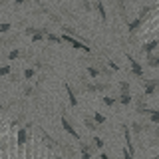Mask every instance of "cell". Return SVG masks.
I'll return each instance as SVG.
<instances>
[{
	"label": "cell",
	"instance_id": "obj_2",
	"mask_svg": "<svg viewBox=\"0 0 159 159\" xmlns=\"http://www.w3.org/2000/svg\"><path fill=\"white\" fill-rule=\"evenodd\" d=\"M143 20L145 18H141V16H137L135 20H133V22H127V32L131 34V36H135V32L139 28H141V24H143Z\"/></svg>",
	"mask_w": 159,
	"mask_h": 159
},
{
	"label": "cell",
	"instance_id": "obj_6",
	"mask_svg": "<svg viewBox=\"0 0 159 159\" xmlns=\"http://www.w3.org/2000/svg\"><path fill=\"white\" fill-rule=\"evenodd\" d=\"M127 60H129V64H131L133 72H135L137 76H143V70H141V66H139V64H137V62H135V60H133L131 56H129V54H127Z\"/></svg>",
	"mask_w": 159,
	"mask_h": 159
},
{
	"label": "cell",
	"instance_id": "obj_12",
	"mask_svg": "<svg viewBox=\"0 0 159 159\" xmlns=\"http://www.w3.org/2000/svg\"><path fill=\"white\" fill-rule=\"evenodd\" d=\"M10 72V66H2L0 68V76H4V74H8Z\"/></svg>",
	"mask_w": 159,
	"mask_h": 159
},
{
	"label": "cell",
	"instance_id": "obj_14",
	"mask_svg": "<svg viewBox=\"0 0 159 159\" xmlns=\"http://www.w3.org/2000/svg\"><path fill=\"white\" fill-rule=\"evenodd\" d=\"M14 2H16V4H24V2H26V0H14Z\"/></svg>",
	"mask_w": 159,
	"mask_h": 159
},
{
	"label": "cell",
	"instance_id": "obj_10",
	"mask_svg": "<svg viewBox=\"0 0 159 159\" xmlns=\"http://www.w3.org/2000/svg\"><path fill=\"white\" fill-rule=\"evenodd\" d=\"M82 6L86 12H92V4H89V0H82Z\"/></svg>",
	"mask_w": 159,
	"mask_h": 159
},
{
	"label": "cell",
	"instance_id": "obj_11",
	"mask_svg": "<svg viewBox=\"0 0 159 159\" xmlns=\"http://www.w3.org/2000/svg\"><path fill=\"white\" fill-rule=\"evenodd\" d=\"M149 62H151V66H159V58H153V56H149Z\"/></svg>",
	"mask_w": 159,
	"mask_h": 159
},
{
	"label": "cell",
	"instance_id": "obj_8",
	"mask_svg": "<svg viewBox=\"0 0 159 159\" xmlns=\"http://www.w3.org/2000/svg\"><path fill=\"white\" fill-rule=\"evenodd\" d=\"M117 8H119V14H121V18L127 22V16H125V4H123V0H117Z\"/></svg>",
	"mask_w": 159,
	"mask_h": 159
},
{
	"label": "cell",
	"instance_id": "obj_4",
	"mask_svg": "<svg viewBox=\"0 0 159 159\" xmlns=\"http://www.w3.org/2000/svg\"><path fill=\"white\" fill-rule=\"evenodd\" d=\"M157 46H159V40L147 42V44H143V46H141V52H145V54H149V56H151V52H153V50H155Z\"/></svg>",
	"mask_w": 159,
	"mask_h": 159
},
{
	"label": "cell",
	"instance_id": "obj_5",
	"mask_svg": "<svg viewBox=\"0 0 159 159\" xmlns=\"http://www.w3.org/2000/svg\"><path fill=\"white\" fill-rule=\"evenodd\" d=\"M20 34H12V36H4V38H0V46H8V44H12V42H16Z\"/></svg>",
	"mask_w": 159,
	"mask_h": 159
},
{
	"label": "cell",
	"instance_id": "obj_15",
	"mask_svg": "<svg viewBox=\"0 0 159 159\" xmlns=\"http://www.w3.org/2000/svg\"><path fill=\"white\" fill-rule=\"evenodd\" d=\"M0 4H8V0H0Z\"/></svg>",
	"mask_w": 159,
	"mask_h": 159
},
{
	"label": "cell",
	"instance_id": "obj_13",
	"mask_svg": "<svg viewBox=\"0 0 159 159\" xmlns=\"http://www.w3.org/2000/svg\"><path fill=\"white\" fill-rule=\"evenodd\" d=\"M24 76H26V78H32V76H34V70H32V68H28L26 72H24Z\"/></svg>",
	"mask_w": 159,
	"mask_h": 159
},
{
	"label": "cell",
	"instance_id": "obj_3",
	"mask_svg": "<svg viewBox=\"0 0 159 159\" xmlns=\"http://www.w3.org/2000/svg\"><path fill=\"white\" fill-rule=\"evenodd\" d=\"M93 8L98 10L102 22H107V14H106V8H103V2H102V0H93Z\"/></svg>",
	"mask_w": 159,
	"mask_h": 159
},
{
	"label": "cell",
	"instance_id": "obj_1",
	"mask_svg": "<svg viewBox=\"0 0 159 159\" xmlns=\"http://www.w3.org/2000/svg\"><path fill=\"white\" fill-rule=\"evenodd\" d=\"M24 34H26V36H30L34 42H42V40H46V36H44V28L26 26V28H24Z\"/></svg>",
	"mask_w": 159,
	"mask_h": 159
},
{
	"label": "cell",
	"instance_id": "obj_9",
	"mask_svg": "<svg viewBox=\"0 0 159 159\" xmlns=\"http://www.w3.org/2000/svg\"><path fill=\"white\" fill-rule=\"evenodd\" d=\"M10 30H12V24H10V22H0V32H2V34L10 32Z\"/></svg>",
	"mask_w": 159,
	"mask_h": 159
},
{
	"label": "cell",
	"instance_id": "obj_7",
	"mask_svg": "<svg viewBox=\"0 0 159 159\" xmlns=\"http://www.w3.org/2000/svg\"><path fill=\"white\" fill-rule=\"evenodd\" d=\"M20 56H28V54H24L22 50H12V52H10L6 58H8V60H16V58H20Z\"/></svg>",
	"mask_w": 159,
	"mask_h": 159
}]
</instances>
